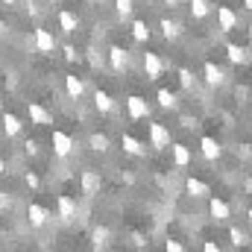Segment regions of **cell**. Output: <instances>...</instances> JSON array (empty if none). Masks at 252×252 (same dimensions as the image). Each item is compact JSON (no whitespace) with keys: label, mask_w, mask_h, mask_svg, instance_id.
I'll return each instance as SVG.
<instances>
[{"label":"cell","mask_w":252,"mask_h":252,"mask_svg":"<svg viewBox=\"0 0 252 252\" xmlns=\"http://www.w3.org/2000/svg\"><path fill=\"white\" fill-rule=\"evenodd\" d=\"M214 12V6H211V0H190V15L196 18V21H202V18H208Z\"/></svg>","instance_id":"484cf974"},{"label":"cell","mask_w":252,"mask_h":252,"mask_svg":"<svg viewBox=\"0 0 252 252\" xmlns=\"http://www.w3.org/2000/svg\"><path fill=\"white\" fill-rule=\"evenodd\" d=\"M35 50L44 53V56H50V53L56 50V38H53V32H50L47 27H38V30H35Z\"/></svg>","instance_id":"9c48e42d"},{"label":"cell","mask_w":252,"mask_h":252,"mask_svg":"<svg viewBox=\"0 0 252 252\" xmlns=\"http://www.w3.org/2000/svg\"><path fill=\"white\" fill-rule=\"evenodd\" d=\"M0 126H3V132H6V138H18V135L24 132L21 118H18V115H12V112H3V121H0Z\"/></svg>","instance_id":"ac0fdd59"},{"label":"cell","mask_w":252,"mask_h":252,"mask_svg":"<svg viewBox=\"0 0 252 252\" xmlns=\"http://www.w3.org/2000/svg\"><path fill=\"white\" fill-rule=\"evenodd\" d=\"M185 193H188V196H193V199H208V196H211V188H208L202 179L188 176V179H185Z\"/></svg>","instance_id":"9a60e30c"},{"label":"cell","mask_w":252,"mask_h":252,"mask_svg":"<svg viewBox=\"0 0 252 252\" xmlns=\"http://www.w3.org/2000/svg\"><path fill=\"white\" fill-rule=\"evenodd\" d=\"M185 247L179 244V241H167V252H182Z\"/></svg>","instance_id":"8d00e7d4"},{"label":"cell","mask_w":252,"mask_h":252,"mask_svg":"<svg viewBox=\"0 0 252 252\" xmlns=\"http://www.w3.org/2000/svg\"><path fill=\"white\" fill-rule=\"evenodd\" d=\"M24 150H27V156H38V141H35V138H30V141L24 144Z\"/></svg>","instance_id":"e575fe53"},{"label":"cell","mask_w":252,"mask_h":252,"mask_svg":"<svg viewBox=\"0 0 252 252\" xmlns=\"http://www.w3.org/2000/svg\"><path fill=\"white\" fill-rule=\"evenodd\" d=\"M27 220H30L32 229H44V226L53 220V211L44 208V205H38V202H30V208H27Z\"/></svg>","instance_id":"277c9868"},{"label":"cell","mask_w":252,"mask_h":252,"mask_svg":"<svg viewBox=\"0 0 252 252\" xmlns=\"http://www.w3.org/2000/svg\"><path fill=\"white\" fill-rule=\"evenodd\" d=\"M27 115H30V124H35V126H50L53 124V115H50L41 103H30V106H27Z\"/></svg>","instance_id":"7c38bea8"},{"label":"cell","mask_w":252,"mask_h":252,"mask_svg":"<svg viewBox=\"0 0 252 252\" xmlns=\"http://www.w3.org/2000/svg\"><path fill=\"white\" fill-rule=\"evenodd\" d=\"M170 153H173V164H176V167H188L190 158H193L185 144H173V141H170Z\"/></svg>","instance_id":"44dd1931"},{"label":"cell","mask_w":252,"mask_h":252,"mask_svg":"<svg viewBox=\"0 0 252 252\" xmlns=\"http://www.w3.org/2000/svg\"><path fill=\"white\" fill-rule=\"evenodd\" d=\"M62 53H64V59H67V62H76V59H79V53H76V47H73V44H64Z\"/></svg>","instance_id":"d6a6232c"},{"label":"cell","mask_w":252,"mask_h":252,"mask_svg":"<svg viewBox=\"0 0 252 252\" xmlns=\"http://www.w3.org/2000/svg\"><path fill=\"white\" fill-rule=\"evenodd\" d=\"M109 64H112L115 73H126V67H129V53H126L124 47L112 44V47H109Z\"/></svg>","instance_id":"8fae6325"},{"label":"cell","mask_w":252,"mask_h":252,"mask_svg":"<svg viewBox=\"0 0 252 252\" xmlns=\"http://www.w3.org/2000/svg\"><path fill=\"white\" fill-rule=\"evenodd\" d=\"M109 238H112V232H109L106 226H94V232H91V247H94V250H106V247H109Z\"/></svg>","instance_id":"d4e9b609"},{"label":"cell","mask_w":252,"mask_h":252,"mask_svg":"<svg viewBox=\"0 0 252 252\" xmlns=\"http://www.w3.org/2000/svg\"><path fill=\"white\" fill-rule=\"evenodd\" d=\"M158 30H161V35H164L167 41H176V38L182 35V24H179V21H170V18H161V21H158Z\"/></svg>","instance_id":"d6986e66"},{"label":"cell","mask_w":252,"mask_h":252,"mask_svg":"<svg viewBox=\"0 0 252 252\" xmlns=\"http://www.w3.org/2000/svg\"><path fill=\"white\" fill-rule=\"evenodd\" d=\"M64 91H67L70 100H82V97H85V82H82L76 73H67V76H64Z\"/></svg>","instance_id":"2e32d148"},{"label":"cell","mask_w":252,"mask_h":252,"mask_svg":"<svg viewBox=\"0 0 252 252\" xmlns=\"http://www.w3.org/2000/svg\"><path fill=\"white\" fill-rule=\"evenodd\" d=\"M199 153H202V158H205V161H217V158L223 156V147H220V141H217V138L205 135V138L199 141Z\"/></svg>","instance_id":"30bf717a"},{"label":"cell","mask_w":252,"mask_h":252,"mask_svg":"<svg viewBox=\"0 0 252 252\" xmlns=\"http://www.w3.org/2000/svg\"><path fill=\"white\" fill-rule=\"evenodd\" d=\"M214 12H217V30H220V32H232V30H238L241 18H238V12H235L232 6H217Z\"/></svg>","instance_id":"3957f363"},{"label":"cell","mask_w":252,"mask_h":252,"mask_svg":"<svg viewBox=\"0 0 252 252\" xmlns=\"http://www.w3.org/2000/svg\"><path fill=\"white\" fill-rule=\"evenodd\" d=\"M6 32H9V27H6V24L0 21V35H6Z\"/></svg>","instance_id":"f35d334b"},{"label":"cell","mask_w":252,"mask_h":252,"mask_svg":"<svg viewBox=\"0 0 252 252\" xmlns=\"http://www.w3.org/2000/svg\"><path fill=\"white\" fill-rule=\"evenodd\" d=\"M94 109L100 112V115H109V112H115V100H112V94L109 91H94Z\"/></svg>","instance_id":"ffe728a7"},{"label":"cell","mask_w":252,"mask_h":252,"mask_svg":"<svg viewBox=\"0 0 252 252\" xmlns=\"http://www.w3.org/2000/svg\"><path fill=\"white\" fill-rule=\"evenodd\" d=\"M179 85H182L185 91H193V88H196V76H193V70L179 67Z\"/></svg>","instance_id":"f1b7e54d"},{"label":"cell","mask_w":252,"mask_h":252,"mask_svg":"<svg viewBox=\"0 0 252 252\" xmlns=\"http://www.w3.org/2000/svg\"><path fill=\"white\" fill-rule=\"evenodd\" d=\"M0 3H6V6H15V3H18V0H0Z\"/></svg>","instance_id":"b9f144b4"},{"label":"cell","mask_w":252,"mask_h":252,"mask_svg":"<svg viewBox=\"0 0 252 252\" xmlns=\"http://www.w3.org/2000/svg\"><path fill=\"white\" fill-rule=\"evenodd\" d=\"M202 79H205L211 88H220V85L226 82V70H223L217 62H205L202 64Z\"/></svg>","instance_id":"ba28073f"},{"label":"cell","mask_w":252,"mask_h":252,"mask_svg":"<svg viewBox=\"0 0 252 252\" xmlns=\"http://www.w3.org/2000/svg\"><path fill=\"white\" fill-rule=\"evenodd\" d=\"M202 250H205V252H220V247H217L214 241H205V244H202Z\"/></svg>","instance_id":"74e56055"},{"label":"cell","mask_w":252,"mask_h":252,"mask_svg":"<svg viewBox=\"0 0 252 252\" xmlns=\"http://www.w3.org/2000/svg\"><path fill=\"white\" fill-rule=\"evenodd\" d=\"M132 0H115V12H118V18H132Z\"/></svg>","instance_id":"4dcf8cb0"},{"label":"cell","mask_w":252,"mask_h":252,"mask_svg":"<svg viewBox=\"0 0 252 252\" xmlns=\"http://www.w3.org/2000/svg\"><path fill=\"white\" fill-rule=\"evenodd\" d=\"M76 214H79L76 199H73L70 193H59V220H62V223H73Z\"/></svg>","instance_id":"52a82bcc"},{"label":"cell","mask_w":252,"mask_h":252,"mask_svg":"<svg viewBox=\"0 0 252 252\" xmlns=\"http://www.w3.org/2000/svg\"><path fill=\"white\" fill-rule=\"evenodd\" d=\"M124 153L126 156H147V144L138 141L135 135H124Z\"/></svg>","instance_id":"cb8c5ba5"},{"label":"cell","mask_w":252,"mask_h":252,"mask_svg":"<svg viewBox=\"0 0 252 252\" xmlns=\"http://www.w3.org/2000/svg\"><path fill=\"white\" fill-rule=\"evenodd\" d=\"M100 185H103V179H100V173H97V170H85V173H82V179H79V188H82L85 196L100 193Z\"/></svg>","instance_id":"5bb4252c"},{"label":"cell","mask_w":252,"mask_h":252,"mask_svg":"<svg viewBox=\"0 0 252 252\" xmlns=\"http://www.w3.org/2000/svg\"><path fill=\"white\" fill-rule=\"evenodd\" d=\"M50 144H53V156H56V158H67V156L76 150V141H73L67 132H62V129H53Z\"/></svg>","instance_id":"6da1fadb"},{"label":"cell","mask_w":252,"mask_h":252,"mask_svg":"<svg viewBox=\"0 0 252 252\" xmlns=\"http://www.w3.org/2000/svg\"><path fill=\"white\" fill-rule=\"evenodd\" d=\"M59 30H62L64 35H73V32L79 30V15L70 12V9H62V12H59Z\"/></svg>","instance_id":"e0dca14e"},{"label":"cell","mask_w":252,"mask_h":252,"mask_svg":"<svg viewBox=\"0 0 252 252\" xmlns=\"http://www.w3.org/2000/svg\"><path fill=\"white\" fill-rule=\"evenodd\" d=\"M156 100H158V106H161V109H176V106H179V100H176V94H173L170 88H158Z\"/></svg>","instance_id":"83f0119b"},{"label":"cell","mask_w":252,"mask_h":252,"mask_svg":"<svg viewBox=\"0 0 252 252\" xmlns=\"http://www.w3.org/2000/svg\"><path fill=\"white\" fill-rule=\"evenodd\" d=\"M126 115H129L132 121H147V118H150V103H147L144 97L132 94V97L126 100Z\"/></svg>","instance_id":"8992f818"},{"label":"cell","mask_w":252,"mask_h":252,"mask_svg":"<svg viewBox=\"0 0 252 252\" xmlns=\"http://www.w3.org/2000/svg\"><path fill=\"white\" fill-rule=\"evenodd\" d=\"M226 56H229V62H235V64H247V62H250V47L226 44Z\"/></svg>","instance_id":"7402d4cb"},{"label":"cell","mask_w":252,"mask_h":252,"mask_svg":"<svg viewBox=\"0 0 252 252\" xmlns=\"http://www.w3.org/2000/svg\"><path fill=\"white\" fill-rule=\"evenodd\" d=\"M88 147H91L94 153H109V150H112V141H109V135H100V132H94V135L88 138Z\"/></svg>","instance_id":"4316f807"},{"label":"cell","mask_w":252,"mask_h":252,"mask_svg":"<svg viewBox=\"0 0 252 252\" xmlns=\"http://www.w3.org/2000/svg\"><path fill=\"white\" fill-rule=\"evenodd\" d=\"M0 211H12V196L6 190H0Z\"/></svg>","instance_id":"836d02e7"},{"label":"cell","mask_w":252,"mask_h":252,"mask_svg":"<svg viewBox=\"0 0 252 252\" xmlns=\"http://www.w3.org/2000/svg\"><path fill=\"white\" fill-rule=\"evenodd\" d=\"M150 35H153L150 24H147V21H141V18H135V21H132V38H135L138 44H144V41H150Z\"/></svg>","instance_id":"603a6c76"},{"label":"cell","mask_w":252,"mask_h":252,"mask_svg":"<svg viewBox=\"0 0 252 252\" xmlns=\"http://www.w3.org/2000/svg\"><path fill=\"white\" fill-rule=\"evenodd\" d=\"M229 238H232V247H247V244H250V235H247V232H241L238 226H232V229H229Z\"/></svg>","instance_id":"f546056e"},{"label":"cell","mask_w":252,"mask_h":252,"mask_svg":"<svg viewBox=\"0 0 252 252\" xmlns=\"http://www.w3.org/2000/svg\"><path fill=\"white\" fill-rule=\"evenodd\" d=\"M144 73H147V79H150V82L161 79V73H164V59H161L158 53L147 50V53H144Z\"/></svg>","instance_id":"5b68a950"},{"label":"cell","mask_w":252,"mask_h":252,"mask_svg":"<svg viewBox=\"0 0 252 252\" xmlns=\"http://www.w3.org/2000/svg\"><path fill=\"white\" fill-rule=\"evenodd\" d=\"M170 141H173V135H170V129L164 124H158V121H153L150 124V147H156V150H167L170 147Z\"/></svg>","instance_id":"7a4b0ae2"},{"label":"cell","mask_w":252,"mask_h":252,"mask_svg":"<svg viewBox=\"0 0 252 252\" xmlns=\"http://www.w3.org/2000/svg\"><path fill=\"white\" fill-rule=\"evenodd\" d=\"M208 214H211L217 223H223V220H229V217H232V208H229V202H226V199L211 196V199H208Z\"/></svg>","instance_id":"4fadbf2b"},{"label":"cell","mask_w":252,"mask_h":252,"mask_svg":"<svg viewBox=\"0 0 252 252\" xmlns=\"http://www.w3.org/2000/svg\"><path fill=\"white\" fill-rule=\"evenodd\" d=\"M164 3H167V6H179L182 0H164Z\"/></svg>","instance_id":"60d3db41"},{"label":"cell","mask_w":252,"mask_h":252,"mask_svg":"<svg viewBox=\"0 0 252 252\" xmlns=\"http://www.w3.org/2000/svg\"><path fill=\"white\" fill-rule=\"evenodd\" d=\"M24 182H27V188H30V190H38V188H41V179H38V173H35V170H27Z\"/></svg>","instance_id":"1f68e13d"},{"label":"cell","mask_w":252,"mask_h":252,"mask_svg":"<svg viewBox=\"0 0 252 252\" xmlns=\"http://www.w3.org/2000/svg\"><path fill=\"white\" fill-rule=\"evenodd\" d=\"M88 3H94V0H88Z\"/></svg>","instance_id":"ee69618b"},{"label":"cell","mask_w":252,"mask_h":252,"mask_svg":"<svg viewBox=\"0 0 252 252\" xmlns=\"http://www.w3.org/2000/svg\"><path fill=\"white\" fill-rule=\"evenodd\" d=\"M6 173V161H3V156H0V176Z\"/></svg>","instance_id":"ab89813d"},{"label":"cell","mask_w":252,"mask_h":252,"mask_svg":"<svg viewBox=\"0 0 252 252\" xmlns=\"http://www.w3.org/2000/svg\"><path fill=\"white\" fill-rule=\"evenodd\" d=\"M179 124L185 126V129H196V126H199V124H196V118H190V115H182V121H179Z\"/></svg>","instance_id":"d590c367"},{"label":"cell","mask_w":252,"mask_h":252,"mask_svg":"<svg viewBox=\"0 0 252 252\" xmlns=\"http://www.w3.org/2000/svg\"><path fill=\"white\" fill-rule=\"evenodd\" d=\"M244 9H252V0H244Z\"/></svg>","instance_id":"7bdbcfd3"}]
</instances>
